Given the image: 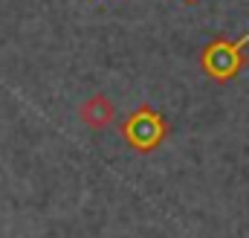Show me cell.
Listing matches in <instances>:
<instances>
[{
  "mask_svg": "<svg viewBox=\"0 0 249 238\" xmlns=\"http://www.w3.org/2000/svg\"><path fill=\"white\" fill-rule=\"evenodd\" d=\"M122 137L133 151L148 154V151H154V148L168 137V122L160 117L154 108L142 105L139 111H133V114L122 122Z\"/></svg>",
  "mask_w": 249,
  "mask_h": 238,
  "instance_id": "obj_1",
  "label": "cell"
},
{
  "mask_svg": "<svg viewBox=\"0 0 249 238\" xmlns=\"http://www.w3.org/2000/svg\"><path fill=\"white\" fill-rule=\"evenodd\" d=\"M247 44H249V35H244L241 41H212V44L203 50V56H200L203 73L212 76L214 81H229V79H235V76L244 70V64H247V56H244Z\"/></svg>",
  "mask_w": 249,
  "mask_h": 238,
  "instance_id": "obj_2",
  "label": "cell"
},
{
  "mask_svg": "<svg viewBox=\"0 0 249 238\" xmlns=\"http://www.w3.org/2000/svg\"><path fill=\"white\" fill-rule=\"evenodd\" d=\"M78 119H81L90 131H105V128L113 125V119H116V105H113L105 93H93L90 99L81 102Z\"/></svg>",
  "mask_w": 249,
  "mask_h": 238,
  "instance_id": "obj_3",
  "label": "cell"
}]
</instances>
